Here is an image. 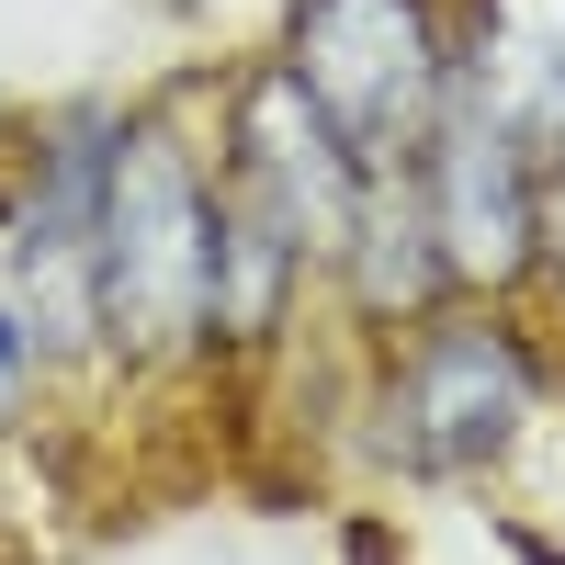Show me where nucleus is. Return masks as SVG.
<instances>
[{
  "mask_svg": "<svg viewBox=\"0 0 565 565\" xmlns=\"http://www.w3.org/2000/svg\"><path fill=\"white\" fill-rule=\"evenodd\" d=\"M351 295L373 306V317H418L452 282V260H441V226H430V193H418V170L396 159V170H373V193H362V226H351Z\"/></svg>",
  "mask_w": 565,
  "mask_h": 565,
  "instance_id": "7",
  "label": "nucleus"
},
{
  "mask_svg": "<svg viewBox=\"0 0 565 565\" xmlns=\"http://www.w3.org/2000/svg\"><path fill=\"white\" fill-rule=\"evenodd\" d=\"M282 68L317 90V114L340 125L373 170L418 159V136H430L441 90H452L430 0H295V57Z\"/></svg>",
  "mask_w": 565,
  "mask_h": 565,
  "instance_id": "2",
  "label": "nucleus"
},
{
  "mask_svg": "<svg viewBox=\"0 0 565 565\" xmlns=\"http://www.w3.org/2000/svg\"><path fill=\"white\" fill-rule=\"evenodd\" d=\"M498 125H521L532 148H565V0H487L476 57L452 68Z\"/></svg>",
  "mask_w": 565,
  "mask_h": 565,
  "instance_id": "6",
  "label": "nucleus"
},
{
  "mask_svg": "<svg viewBox=\"0 0 565 565\" xmlns=\"http://www.w3.org/2000/svg\"><path fill=\"white\" fill-rule=\"evenodd\" d=\"M418 193H430V226H441V260L452 282H509L543 238V170H532V136L498 125L476 90H441L430 136H418Z\"/></svg>",
  "mask_w": 565,
  "mask_h": 565,
  "instance_id": "3",
  "label": "nucleus"
},
{
  "mask_svg": "<svg viewBox=\"0 0 565 565\" xmlns=\"http://www.w3.org/2000/svg\"><path fill=\"white\" fill-rule=\"evenodd\" d=\"M238 181L295 226L306 260H340L351 226H362V193H373V159L317 114V90L295 68H260L249 103H238Z\"/></svg>",
  "mask_w": 565,
  "mask_h": 565,
  "instance_id": "4",
  "label": "nucleus"
},
{
  "mask_svg": "<svg viewBox=\"0 0 565 565\" xmlns=\"http://www.w3.org/2000/svg\"><path fill=\"white\" fill-rule=\"evenodd\" d=\"M215 317V204L159 125L114 136L103 181V328L125 351H181Z\"/></svg>",
  "mask_w": 565,
  "mask_h": 565,
  "instance_id": "1",
  "label": "nucleus"
},
{
  "mask_svg": "<svg viewBox=\"0 0 565 565\" xmlns=\"http://www.w3.org/2000/svg\"><path fill=\"white\" fill-rule=\"evenodd\" d=\"M295 271H306V249H295V226H282L249 181H226V204H215V340H260V328L282 317V295H295Z\"/></svg>",
  "mask_w": 565,
  "mask_h": 565,
  "instance_id": "8",
  "label": "nucleus"
},
{
  "mask_svg": "<svg viewBox=\"0 0 565 565\" xmlns=\"http://www.w3.org/2000/svg\"><path fill=\"white\" fill-rule=\"evenodd\" d=\"M23 373H34V328H12V317H0V396H12Z\"/></svg>",
  "mask_w": 565,
  "mask_h": 565,
  "instance_id": "9",
  "label": "nucleus"
},
{
  "mask_svg": "<svg viewBox=\"0 0 565 565\" xmlns=\"http://www.w3.org/2000/svg\"><path fill=\"white\" fill-rule=\"evenodd\" d=\"M396 418H407V441L430 463H498L509 441H521V418H532L521 340L487 328V317H441L430 340H418L407 385H396Z\"/></svg>",
  "mask_w": 565,
  "mask_h": 565,
  "instance_id": "5",
  "label": "nucleus"
}]
</instances>
